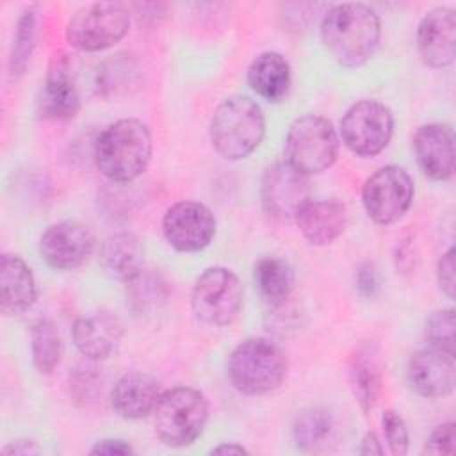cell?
Masks as SVG:
<instances>
[{"label":"cell","mask_w":456,"mask_h":456,"mask_svg":"<svg viewBox=\"0 0 456 456\" xmlns=\"http://www.w3.org/2000/svg\"><path fill=\"white\" fill-rule=\"evenodd\" d=\"M381 36L378 14L365 4H338L321 21V41L344 68L365 64Z\"/></svg>","instance_id":"obj_1"},{"label":"cell","mask_w":456,"mask_h":456,"mask_svg":"<svg viewBox=\"0 0 456 456\" xmlns=\"http://www.w3.org/2000/svg\"><path fill=\"white\" fill-rule=\"evenodd\" d=\"M151 134L139 119H119L96 139L94 162L98 171L116 183L141 176L151 159Z\"/></svg>","instance_id":"obj_2"},{"label":"cell","mask_w":456,"mask_h":456,"mask_svg":"<svg viewBox=\"0 0 456 456\" xmlns=\"http://www.w3.org/2000/svg\"><path fill=\"white\" fill-rule=\"evenodd\" d=\"M265 119L260 105L248 96L224 98L210 119V141L214 150L228 160L248 157L264 139Z\"/></svg>","instance_id":"obj_3"},{"label":"cell","mask_w":456,"mask_h":456,"mask_svg":"<svg viewBox=\"0 0 456 456\" xmlns=\"http://www.w3.org/2000/svg\"><path fill=\"white\" fill-rule=\"evenodd\" d=\"M285 374V353L265 337L242 340L228 356V378L239 392L248 395H260L278 388Z\"/></svg>","instance_id":"obj_4"},{"label":"cell","mask_w":456,"mask_h":456,"mask_svg":"<svg viewBox=\"0 0 456 456\" xmlns=\"http://www.w3.org/2000/svg\"><path fill=\"white\" fill-rule=\"evenodd\" d=\"M207 417L208 404L200 390L175 387L162 392L153 410L155 435L171 447L191 445L201 435Z\"/></svg>","instance_id":"obj_5"},{"label":"cell","mask_w":456,"mask_h":456,"mask_svg":"<svg viewBox=\"0 0 456 456\" xmlns=\"http://www.w3.org/2000/svg\"><path fill=\"white\" fill-rule=\"evenodd\" d=\"M285 162L303 175L326 171L338 155V135L322 116L306 114L292 121L285 137Z\"/></svg>","instance_id":"obj_6"},{"label":"cell","mask_w":456,"mask_h":456,"mask_svg":"<svg viewBox=\"0 0 456 456\" xmlns=\"http://www.w3.org/2000/svg\"><path fill=\"white\" fill-rule=\"evenodd\" d=\"M130 27L121 2H94L80 7L66 25V41L82 52H100L121 41Z\"/></svg>","instance_id":"obj_7"},{"label":"cell","mask_w":456,"mask_h":456,"mask_svg":"<svg viewBox=\"0 0 456 456\" xmlns=\"http://www.w3.org/2000/svg\"><path fill=\"white\" fill-rule=\"evenodd\" d=\"M191 305L201 322L228 326L242 310V285L228 267H208L198 276L192 287Z\"/></svg>","instance_id":"obj_8"},{"label":"cell","mask_w":456,"mask_h":456,"mask_svg":"<svg viewBox=\"0 0 456 456\" xmlns=\"http://www.w3.org/2000/svg\"><path fill=\"white\" fill-rule=\"evenodd\" d=\"M392 132V112L376 100L353 103L340 121L342 141L358 157H374L383 151L390 142Z\"/></svg>","instance_id":"obj_9"},{"label":"cell","mask_w":456,"mask_h":456,"mask_svg":"<svg viewBox=\"0 0 456 456\" xmlns=\"http://www.w3.org/2000/svg\"><path fill=\"white\" fill-rule=\"evenodd\" d=\"M413 200V180L399 166H385L372 173L362 189V203L367 216L378 224L401 219Z\"/></svg>","instance_id":"obj_10"},{"label":"cell","mask_w":456,"mask_h":456,"mask_svg":"<svg viewBox=\"0 0 456 456\" xmlns=\"http://www.w3.org/2000/svg\"><path fill=\"white\" fill-rule=\"evenodd\" d=\"M162 232L171 248L182 253H194L212 242L216 217L203 203L191 200L176 201L164 214Z\"/></svg>","instance_id":"obj_11"},{"label":"cell","mask_w":456,"mask_h":456,"mask_svg":"<svg viewBox=\"0 0 456 456\" xmlns=\"http://www.w3.org/2000/svg\"><path fill=\"white\" fill-rule=\"evenodd\" d=\"M260 198L265 214L276 221L294 219L310 200L306 175L283 162L271 164L262 176Z\"/></svg>","instance_id":"obj_12"},{"label":"cell","mask_w":456,"mask_h":456,"mask_svg":"<svg viewBox=\"0 0 456 456\" xmlns=\"http://www.w3.org/2000/svg\"><path fill=\"white\" fill-rule=\"evenodd\" d=\"M94 237L78 221H61L45 230L39 239L43 260L57 271H71L82 265L93 253Z\"/></svg>","instance_id":"obj_13"},{"label":"cell","mask_w":456,"mask_h":456,"mask_svg":"<svg viewBox=\"0 0 456 456\" xmlns=\"http://www.w3.org/2000/svg\"><path fill=\"white\" fill-rule=\"evenodd\" d=\"M37 105L45 119H71L77 116L80 98L75 86L73 61L66 52L52 57Z\"/></svg>","instance_id":"obj_14"},{"label":"cell","mask_w":456,"mask_h":456,"mask_svg":"<svg viewBox=\"0 0 456 456\" xmlns=\"http://www.w3.org/2000/svg\"><path fill=\"white\" fill-rule=\"evenodd\" d=\"M410 387L422 397L438 399L452 392L456 383L454 353L433 346L415 351L406 367Z\"/></svg>","instance_id":"obj_15"},{"label":"cell","mask_w":456,"mask_h":456,"mask_svg":"<svg viewBox=\"0 0 456 456\" xmlns=\"http://www.w3.org/2000/svg\"><path fill=\"white\" fill-rule=\"evenodd\" d=\"M417 48L422 62L440 69L456 57V16L449 7L431 9L419 23Z\"/></svg>","instance_id":"obj_16"},{"label":"cell","mask_w":456,"mask_h":456,"mask_svg":"<svg viewBox=\"0 0 456 456\" xmlns=\"http://www.w3.org/2000/svg\"><path fill=\"white\" fill-rule=\"evenodd\" d=\"M413 151L426 176L447 180L454 173V134L442 123L422 125L413 135Z\"/></svg>","instance_id":"obj_17"},{"label":"cell","mask_w":456,"mask_h":456,"mask_svg":"<svg viewBox=\"0 0 456 456\" xmlns=\"http://www.w3.org/2000/svg\"><path fill=\"white\" fill-rule=\"evenodd\" d=\"M160 395V385L151 374L132 370L119 376L112 385L110 404L119 417L139 420L153 413Z\"/></svg>","instance_id":"obj_18"},{"label":"cell","mask_w":456,"mask_h":456,"mask_svg":"<svg viewBox=\"0 0 456 456\" xmlns=\"http://www.w3.org/2000/svg\"><path fill=\"white\" fill-rule=\"evenodd\" d=\"M71 335L77 349L86 358L103 360L118 347L123 335V324L114 314L98 310L77 319Z\"/></svg>","instance_id":"obj_19"},{"label":"cell","mask_w":456,"mask_h":456,"mask_svg":"<svg viewBox=\"0 0 456 456\" xmlns=\"http://www.w3.org/2000/svg\"><path fill=\"white\" fill-rule=\"evenodd\" d=\"M294 219L310 244L326 246L342 235L347 212L346 205L338 200H308Z\"/></svg>","instance_id":"obj_20"},{"label":"cell","mask_w":456,"mask_h":456,"mask_svg":"<svg viewBox=\"0 0 456 456\" xmlns=\"http://www.w3.org/2000/svg\"><path fill=\"white\" fill-rule=\"evenodd\" d=\"M36 301V281L30 267L21 256L4 253L0 258V310L18 315Z\"/></svg>","instance_id":"obj_21"},{"label":"cell","mask_w":456,"mask_h":456,"mask_svg":"<svg viewBox=\"0 0 456 456\" xmlns=\"http://www.w3.org/2000/svg\"><path fill=\"white\" fill-rule=\"evenodd\" d=\"M100 265L118 281H130L144 269V248L137 235L119 232L105 239L100 249Z\"/></svg>","instance_id":"obj_22"},{"label":"cell","mask_w":456,"mask_h":456,"mask_svg":"<svg viewBox=\"0 0 456 456\" xmlns=\"http://www.w3.org/2000/svg\"><path fill=\"white\" fill-rule=\"evenodd\" d=\"M251 89L269 102H280L290 84V68L287 59L278 52H264L253 59L248 68Z\"/></svg>","instance_id":"obj_23"},{"label":"cell","mask_w":456,"mask_h":456,"mask_svg":"<svg viewBox=\"0 0 456 456\" xmlns=\"http://www.w3.org/2000/svg\"><path fill=\"white\" fill-rule=\"evenodd\" d=\"M349 387L362 411H370L379 397L381 370L370 346H360L349 360Z\"/></svg>","instance_id":"obj_24"},{"label":"cell","mask_w":456,"mask_h":456,"mask_svg":"<svg viewBox=\"0 0 456 456\" xmlns=\"http://www.w3.org/2000/svg\"><path fill=\"white\" fill-rule=\"evenodd\" d=\"M255 283L260 297L271 305H283L294 287V273L290 265L278 256H264L255 265Z\"/></svg>","instance_id":"obj_25"},{"label":"cell","mask_w":456,"mask_h":456,"mask_svg":"<svg viewBox=\"0 0 456 456\" xmlns=\"http://www.w3.org/2000/svg\"><path fill=\"white\" fill-rule=\"evenodd\" d=\"M333 417L324 408L301 410L292 422V436L299 449L317 451L328 444L333 435Z\"/></svg>","instance_id":"obj_26"},{"label":"cell","mask_w":456,"mask_h":456,"mask_svg":"<svg viewBox=\"0 0 456 456\" xmlns=\"http://www.w3.org/2000/svg\"><path fill=\"white\" fill-rule=\"evenodd\" d=\"M32 360L39 372L50 374L57 369L62 356V342L59 330L50 319H37L30 330Z\"/></svg>","instance_id":"obj_27"},{"label":"cell","mask_w":456,"mask_h":456,"mask_svg":"<svg viewBox=\"0 0 456 456\" xmlns=\"http://www.w3.org/2000/svg\"><path fill=\"white\" fill-rule=\"evenodd\" d=\"M167 299V283L162 276L142 269L135 278L126 281V303L137 314H146Z\"/></svg>","instance_id":"obj_28"},{"label":"cell","mask_w":456,"mask_h":456,"mask_svg":"<svg viewBox=\"0 0 456 456\" xmlns=\"http://www.w3.org/2000/svg\"><path fill=\"white\" fill-rule=\"evenodd\" d=\"M139 77V68L134 59H128V55H116L102 64L98 68L96 75V86L98 93L103 96H119L128 93L132 86H135V80Z\"/></svg>","instance_id":"obj_29"},{"label":"cell","mask_w":456,"mask_h":456,"mask_svg":"<svg viewBox=\"0 0 456 456\" xmlns=\"http://www.w3.org/2000/svg\"><path fill=\"white\" fill-rule=\"evenodd\" d=\"M36 45V12L25 9L18 20L11 53H9V78L20 80L28 66Z\"/></svg>","instance_id":"obj_30"},{"label":"cell","mask_w":456,"mask_h":456,"mask_svg":"<svg viewBox=\"0 0 456 456\" xmlns=\"http://www.w3.org/2000/svg\"><path fill=\"white\" fill-rule=\"evenodd\" d=\"M426 338L429 340V346L454 353L456 322H454L452 308L438 310L429 315V319L426 322Z\"/></svg>","instance_id":"obj_31"},{"label":"cell","mask_w":456,"mask_h":456,"mask_svg":"<svg viewBox=\"0 0 456 456\" xmlns=\"http://www.w3.org/2000/svg\"><path fill=\"white\" fill-rule=\"evenodd\" d=\"M381 424H383V433H385V440L388 444L390 452L395 456L406 454L410 436H408V429H406L403 417L399 413H395L394 410H387L383 413Z\"/></svg>","instance_id":"obj_32"},{"label":"cell","mask_w":456,"mask_h":456,"mask_svg":"<svg viewBox=\"0 0 456 456\" xmlns=\"http://www.w3.org/2000/svg\"><path fill=\"white\" fill-rule=\"evenodd\" d=\"M454 422H444L433 429L429 435L424 452L428 454H454V442H456V429Z\"/></svg>","instance_id":"obj_33"},{"label":"cell","mask_w":456,"mask_h":456,"mask_svg":"<svg viewBox=\"0 0 456 456\" xmlns=\"http://www.w3.org/2000/svg\"><path fill=\"white\" fill-rule=\"evenodd\" d=\"M438 285L442 292L452 299L454 297V248H449L438 260Z\"/></svg>","instance_id":"obj_34"},{"label":"cell","mask_w":456,"mask_h":456,"mask_svg":"<svg viewBox=\"0 0 456 456\" xmlns=\"http://www.w3.org/2000/svg\"><path fill=\"white\" fill-rule=\"evenodd\" d=\"M379 287L378 273L374 265L370 264H362L356 271V289L363 297H372Z\"/></svg>","instance_id":"obj_35"},{"label":"cell","mask_w":456,"mask_h":456,"mask_svg":"<svg viewBox=\"0 0 456 456\" xmlns=\"http://www.w3.org/2000/svg\"><path fill=\"white\" fill-rule=\"evenodd\" d=\"M91 454H132L134 449L130 447V444L118 440V438H107V440H100L96 442L91 451Z\"/></svg>","instance_id":"obj_36"},{"label":"cell","mask_w":456,"mask_h":456,"mask_svg":"<svg viewBox=\"0 0 456 456\" xmlns=\"http://www.w3.org/2000/svg\"><path fill=\"white\" fill-rule=\"evenodd\" d=\"M4 454H36L37 447L32 440H12L4 449Z\"/></svg>","instance_id":"obj_37"},{"label":"cell","mask_w":456,"mask_h":456,"mask_svg":"<svg viewBox=\"0 0 456 456\" xmlns=\"http://www.w3.org/2000/svg\"><path fill=\"white\" fill-rule=\"evenodd\" d=\"M360 454H383V447L374 431H367L360 442Z\"/></svg>","instance_id":"obj_38"},{"label":"cell","mask_w":456,"mask_h":456,"mask_svg":"<svg viewBox=\"0 0 456 456\" xmlns=\"http://www.w3.org/2000/svg\"><path fill=\"white\" fill-rule=\"evenodd\" d=\"M212 454H246L248 449L239 444H221L210 451Z\"/></svg>","instance_id":"obj_39"},{"label":"cell","mask_w":456,"mask_h":456,"mask_svg":"<svg viewBox=\"0 0 456 456\" xmlns=\"http://www.w3.org/2000/svg\"><path fill=\"white\" fill-rule=\"evenodd\" d=\"M399 249H401V251H397V255H403V253H404V251H408V253H411V248H410V246H408V244H406V246H401V248H399ZM404 258H408V262H410V265H413V258H411V256H404ZM404 258H401V260H397V265H401V262H403V260H404Z\"/></svg>","instance_id":"obj_40"}]
</instances>
